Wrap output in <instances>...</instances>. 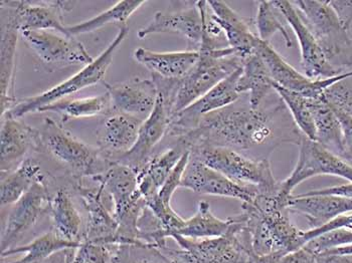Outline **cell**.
I'll use <instances>...</instances> for the list:
<instances>
[{
	"label": "cell",
	"instance_id": "1",
	"mask_svg": "<svg viewBox=\"0 0 352 263\" xmlns=\"http://www.w3.org/2000/svg\"><path fill=\"white\" fill-rule=\"evenodd\" d=\"M285 106L282 101L269 108L234 103L206 115L195 130L177 139L190 149L197 145L221 146L240 153L281 143L299 145L303 134L290 123Z\"/></svg>",
	"mask_w": 352,
	"mask_h": 263
},
{
	"label": "cell",
	"instance_id": "2",
	"mask_svg": "<svg viewBox=\"0 0 352 263\" xmlns=\"http://www.w3.org/2000/svg\"><path fill=\"white\" fill-rule=\"evenodd\" d=\"M309 28L332 67L340 73L352 71V38L339 21L329 0L291 1Z\"/></svg>",
	"mask_w": 352,
	"mask_h": 263
},
{
	"label": "cell",
	"instance_id": "3",
	"mask_svg": "<svg viewBox=\"0 0 352 263\" xmlns=\"http://www.w3.org/2000/svg\"><path fill=\"white\" fill-rule=\"evenodd\" d=\"M139 174L135 170L113 162L110 168L94 181L103 188L113 204V215L118 223L117 236L123 241L138 238V221L146 208L139 190Z\"/></svg>",
	"mask_w": 352,
	"mask_h": 263
},
{
	"label": "cell",
	"instance_id": "4",
	"mask_svg": "<svg viewBox=\"0 0 352 263\" xmlns=\"http://www.w3.org/2000/svg\"><path fill=\"white\" fill-rule=\"evenodd\" d=\"M43 152L47 151L64 165L77 181L102 175L113 162L104 156L99 148L85 144L69 134L51 118H45L40 130Z\"/></svg>",
	"mask_w": 352,
	"mask_h": 263
},
{
	"label": "cell",
	"instance_id": "5",
	"mask_svg": "<svg viewBox=\"0 0 352 263\" xmlns=\"http://www.w3.org/2000/svg\"><path fill=\"white\" fill-rule=\"evenodd\" d=\"M190 153L236 183L257 187L263 194L277 195L279 182L268 158H250L236 150L212 145L195 146Z\"/></svg>",
	"mask_w": 352,
	"mask_h": 263
},
{
	"label": "cell",
	"instance_id": "6",
	"mask_svg": "<svg viewBox=\"0 0 352 263\" xmlns=\"http://www.w3.org/2000/svg\"><path fill=\"white\" fill-rule=\"evenodd\" d=\"M152 80L155 82L158 91L156 105L148 118L143 122L133 148L114 161L130 167L138 174L146 166L150 159L153 157L152 152L156 146L160 144L165 135L168 134L179 87L180 79H164L160 76L152 75Z\"/></svg>",
	"mask_w": 352,
	"mask_h": 263
},
{
	"label": "cell",
	"instance_id": "7",
	"mask_svg": "<svg viewBox=\"0 0 352 263\" xmlns=\"http://www.w3.org/2000/svg\"><path fill=\"white\" fill-rule=\"evenodd\" d=\"M128 34H129L128 25L126 23L120 25L118 34L115 36L114 40L111 41L110 45L106 47L103 53L100 54V56L95 58L92 64L82 67L79 73L72 76L65 82L56 84L51 90L17 102L14 108L6 112V114H8L14 118L21 119L32 113L38 112V110L43 106L62 101L72 93L79 92L82 89L89 88V87L97 84L98 82H103L109 67L112 64L115 53L122 45L123 41L126 40Z\"/></svg>",
	"mask_w": 352,
	"mask_h": 263
},
{
	"label": "cell",
	"instance_id": "8",
	"mask_svg": "<svg viewBox=\"0 0 352 263\" xmlns=\"http://www.w3.org/2000/svg\"><path fill=\"white\" fill-rule=\"evenodd\" d=\"M199 53V58L195 66L179 80L173 116L195 103L243 66L242 58L232 47Z\"/></svg>",
	"mask_w": 352,
	"mask_h": 263
},
{
	"label": "cell",
	"instance_id": "9",
	"mask_svg": "<svg viewBox=\"0 0 352 263\" xmlns=\"http://www.w3.org/2000/svg\"><path fill=\"white\" fill-rule=\"evenodd\" d=\"M232 225L225 236L214 238L191 239L173 234L179 249L175 256L182 263H252L256 258L251 245L238 234L244 223L243 215L230 217Z\"/></svg>",
	"mask_w": 352,
	"mask_h": 263
},
{
	"label": "cell",
	"instance_id": "10",
	"mask_svg": "<svg viewBox=\"0 0 352 263\" xmlns=\"http://www.w3.org/2000/svg\"><path fill=\"white\" fill-rule=\"evenodd\" d=\"M298 146L296 166L284 181L279 182L276 202L282 210H286L287 202L292 196L293 190L310 178L329 175L352 182V166L346 161L304 135Z\"/></svg>",
	"mask_w": 352,
	"mask_h": 263
},
{
	"label": "cell",
	"instance_id": "11",
	"mask_svg": "<svg viewBox=\"0 0 352 263\" xmlns=\"http://www.w3.org/2000/svg\"><path fill=\"white\" fill-rule=\"evenodd\" d=\"M21 38L47 69L69 66H88L95 58L75 38L58 36L49 30H21Z\"/></svg>",
	"mask_w": 352,
	"mask_h": 263
},
{
	"label": "cell",
	"instance_id": "12",
	"mask_svg": "<svg viewBox=\"0 0 352 263\" xmlns=\"http://www.w3.org/2000/svg\"><path fill=\"white\" fill-rule=\"evenodd\" d=\"M51 192L45 178L38 180L8 213L1 233V252L14 249L25 234L49 213Z\"/></svg>",
	"mask_w": 352,
	"mask_h": 263
},
{
	"label": "cell",
	"instance_id": "13",
	"mask_svg": "<svg viewBox=\"0 0 352 263\" xmlns=\"http://www.w3.org/2000/svg\"><path fill=\"white\" fill-rule=\"evenodd\" d=\"M256 52L262 56L274 84L285 90L299 93L307 99L321 100L325 91L332 84L352 77V71H349L330 79L310 80L288 64L271 47L270 43L260 40Z\"/></svg>",
	"mask_w": 352,
	"mask_h": 263
},
{
	"label": "cell",
	"instance_id": "14",
	"mask_svg": "<svg viewBox=\"0 0 352 263\" xmlns=\"http://www.w3.org/2000/svg\"><path fill=\"white\" fill-rule=\"evenodd\" d=\"M241 71L242 67L229 76L227 79L221 80L195 103L175 114L171 119L168 135L176 137V139L180 138L195 130L199 122L206 115L236 103L241 97L236 90Z\"/></svg>",
	"mask_w": 352,
	"mask_h": 263
},
{
	"label": "cell",
	"instance_id": "15",
	"mask_svg": "<svg viewBox=\"0 0 352 263\" xmlns=\"http://www.w3.org/2000/svg\"><path fill=\"white\" fill-rule=\"evenodd\" d=\"M180 187L190 189L197 194L234 198L243 203L255 201L260 192L257 187L232 181L223 174L206 166L191 153Z\"/></svg>",
	"mask_w": 352,
	"mask_h": 263
},
{
	"label": "cell",
	"instance_id": "16",
	"mask_svg": "<svg viewBox=\"0 0 352 263\" xmlns=\"http://www.w3.org/2000/svg\"><path fill=\"white\" fill-rule=\"evenodd\" d=\"M73 187L87 213L84 241L115 245L118 223L113 210L108 207L107 200H111L110 197L100 185L86 187L82 181L74 180Z\"/></svg>",
	"mask_w": 352,
	"mask_h": 263
},
{
	"label": "cell",
	"instance_id": "17",
	"mask_svg": "<svg viewBox=\"0 0 352 263\" xmlns=\"http://www.w3.org/2000/svg\"><path fill=\"white\" fill-rule=\"evenodd\" d=\"M275 2L298 40L302 69L305 73L304 75L313 80L330 79L341 75L338 69L330 64L318 41L307 25L304 23L303 19L300 16L292 2L286 0H276Z\"/></svg>",
	"mask_w": 352,
	"mask_h": 263
},
{
	"label": "cell",
	"instance_id": "18",
	"mask_svg": "<svg viewBox=\"0 0 352 263\" xmlns=\"http://www.w3.org/2000/svg\"><path fill=\"white\" fill-rule=\"evenodd\" d=\"M1 49H0V82H1V115L17 103L14 95L15 54L21 34V21L14 0H2Z\"/></svg>",
	"mask_w": 352,
	"mask_h": 263
},
{
	"label": "cell",
	"instance_id": "19",
	"mask_svg": "<svg viewBox=\"0 0 352 263\" xmlns=\"http://www.w3.org/2000/svg\"><path fill=\"white\" fill-rule=\"evenodd\" d=\"M0 153L1 173L14 170L25 159L30 150L43 152L40 130L30 127L21 119L8 114L1 116Z\"/></svg>",
	"mask_w": 352,
	"mask_h": 263
},
{
	"label": "cell",
	"instance_id": "20",
	"mask_svg": "<svg viewBox=\"0 0 352 263\" xmlns=\"http://www.w3.org/2000/svg\"><path fill=\"white\" fill-rule=\"evenodd\" d=\"M104 84L110 95L111 113L129 115L145 121L157 102V87L153 80L134 78L119 84Z\"/></svg>",
	"mask_w": 352,
	"mask_h": 263
},
{
	"label": "cell",
	"instance_id": "21",
	"mask_svg": "<svg viewBox=\"0 0 352 263\" xmlns=\"http://www.w3.org/2000/svg\"><path fill=\"white\" fill-rule=\"evenodd\" d=\"M203 30V15L197 1L192 6L180 12H156L148 25L138 30L137 36L143 40L154 34H179L188 41V51L199 52Z\"/></svg>",
	"mask_w": 352,
	"mask_h": 263
},
{
	"label": "cell",
	"instance_id": "22",
	"mask_svg": "<svg viewBox=\"0 0 352 263\" xmlns=\"http://www.w3.org/2000/svg\"><path fill=\"white\" fill-rule=\"evenodd\" d=\"M143 122L129 115L111 113L98 130V148L106 158L114 162L135 145Z\"/></svg>",
	"mask_w": 352,
	"mask_h": 263
},
{
	"label": "cell",
	"instance_id": "23",
	"mask_svg": "<svg viewBox=\"0 0 352 263\" xmlns=\"http://www.w3.org/2000/svg\"><path fill=\"white\" fill-rule=\"evenodd\" d=\"M15 6L19 14L21 30H56L69 36L68 27L64 16L75 8L77 1H16Z\"/></svg>",
	"mask_w": 352,
	"mask_h": 263
},
{
	"label": "cell",
	"instance_id": "24",
	"mask_svg": "<svg viewBox=\"0 0 352 263\" xmlns=\"http://www.w3.org/2000/svg\"><path fill=\"white\" fill-rule=\"evenodd\" d=\"M286 210L304 215L310 227L318 228L342 215L352 213V198L336 195H292Z\"/></svg>",
	"mask_w": 352,
	"mask_h": 263
},
{
	"label": "cell",
	"instance_id": "25",
	"mask_svg": "<svg viewBox=\"0 0 352 263\" xmlns=\"http://www.w3.org/2000/svg\"><path fill=\"white\" fill-rule=\"evenodd\" d=\"M212 17L221 27L230 47L243 60L255 53L260 38L257 32L250 28L241 15L236 14L225 1H208Z\"/></svg>",
	"mask_w": 352,
	"mask_h": 263
},
{
	"label": "cell",
	"instance_id": "26",
	"mask_svg": "<svg viewBox=\"0 0 352 263\" xmlns=\"http://www.w3.org/2000/svg\"><path fill=\"white\" fill-rule=\"evenodd\" d=\"M49 214L53 230L60 238L75 243L84 241L85 226L81 214L65 187H60L54 193L51 192Z\"/></svg>",
	"mask_w": 352,
	"mask_h": 263
},
{
	"label": "cell",
	"instance_id": "27",
	"mask_svg": "<svg viewBox=\"0 0 352 263\" xmlns=\"http://www.w3.org/2000/svg\"><path fill=\"white\" fill-rule=\"evenodd\" d=\"M134 58L151 71L164 79H182L191 67L195 66L199 58L197 51L171 52V53H156L149 49L139 47L134 52Z\"/></svg>",
	"mask_w": 352,
	"mask_h": 263
},
{
	"label": "cell",
	"instance_id": "28",
	"mask_svg": "<svg viewBox=\"0 0 352 263\" xmlns=\"http://www.w3.org/2000/svg\"><path fill=\"white\" fill-rule=\"evenodd\" d=\"M190 151V146L182 139H177L175 146L150 159L146 166L139 173L138 178L139 190L144 199L160 193L169 174L184 154Z\"/></svg>",
	"mask_w": 352,
	"mask_h": 263
},
{
	"label": "cell",
	"instance_id": "29",
	"mask_svg": "<svg viewBox=\"0 0 352 263\" xmlns=\"http://www.w3.org/2000/svg\"><path fill=\"white\" fill-rule=\"evenodd\" d=\"M236 90L240 95L249 93V104L253 108H260L263 102L273 92V80L262 56L257 52L243 60Z\"/></svg>",
	"mask_w": 352,
	"mask_h": 263
},
{
	"label": "cell",
	"instance_id": "30",
	"mask_svg": "<svg viewBox=\"0 0 352 263\" xmlns=\"http://www.w3.org/2000/svg\"><path fill=\"white\" fill-rule=\"evenodd\" d=\"M40 164L36 159L25 158L17 168L2 175L0 184V203L4 206L14 205L32 185L38 180L43 179Z\"/></svg>",
	"mask_w": 352,
	"mask_h": 263
},
{
	"label": "cell",
	"instance_id": "31",
	"mask_svg": "<svg viewBox=\"0 0 352 263\" xmlns=\"http://www.w3.org/2000/svg\"><path fill=\"white\" fill-rule=\"evenodd\" d=\"M309 105L316 130L315 141L343 159L344 145L342 129L336 113L324 100L309 99Z\"/></svg>",
	"mask_w": 352,
	"mask_h": 263
},
{
	"label": "cell",
	"instance_id": "32",
	"mask_svg": "<svg viewBox=\"0 0 352 263\" xmlns=\"http://www.w3.org/2000/svg\"><path fill=\"white\" fill-rule=\"evenodd\" d=\"M232 225V219L221 220L214 216L208 202L201 201L197 211L190 219H186L184 225L175 233L191 239L214 238L225 236Z\"/></svg>",
	"mask_w": 352,
	"mask_h": 263
},
{
	"label": "cell",
	"instance_id": "33",
	"mask_svg": "<svg viewBox=\"0 0 352 263\" xmlns=\"http://www.w3.org/2000/svg\"><path fill=\"white\" fill-rule=\"evenodd\" d=\"M81 243L69 242L60 238L53 229L49 232H45L43 236L36 237V239L23 245V247H16L14 249L8 250V251L1 252V258H8V256L14 255V254L23 253L25 255L14 262L1 263H43L50 256L53 255L56 252L66 249H78Z\"/></svg>",
	"mask_w": 352,
	"mask_h": 263
},
{
	"label": "cell",
	"instance_id": "34",
	"mask_svg": "<svg viewBox=\"0 0 352 263\" xmlns=\"http://www.w3.org/2000/svg\"><path fill=\"white\" fill-rule=\"evenodd\" d=\"M111 111L110 95L108 93L85 99L62 100L52 105L43 106L38 112H52L60 115L64 122L69 119L92 118L108 115Z\"/></svg>",
	"mask_w": 352,
	"mask_h": 263
},
{
	"label": "cell",
	"instance_id": "35",
	"mask_svg": "<svg viewBox=\"0 0 352 263\" xmlns=\"http://www.w3.org/2000/svg\"><path fill=\"white\" fill-rule=\"evenodd\" d=\"M111 263H182L175 249L151 243L115 245Z\"/></svg>",
	"mask_w": 352,
	"mask_h": 263
},
{
	"label": "cell",
	"instance_id": "36",
	"mask_svg": "<svg viewBox=\"0 0 352 263\" xmlns=\"http://www.w3.org/2000/svg\"><path fill=\"white\" fill-rule=\"evenodd\" d=\"M147 1L145 0H122L117 2L115 5L101 14L96 15L88 21H82L73 27H68L69 36H81V34H90L99 28L103 27L108 23H119L125 25L130 16L137 12L141 6L144 5Z\"/></svg>",
	"mask_w": 352,
	"mask_h": 263
},
{
	"label": "cell",
	"instance_id": "37",
	"mask_svg": "<svg viewBox=\"0 0 352 263\" xmlns=\"http://www.w3.org/2000/svg\"><path fill=\"white\" fill-rule=\"evenodd\" d=\"M288 23L278 8L275 1L258 2L256 28L257 36L261 41L269 43L274 34L280 32L284 38L286 47H293L294 43L291 40L288 30Z\"/></svg>",
	"mask_w": 352,
	"mask_h": 263
},
{
	"label": "cell",
	"instance_id": "38",
	"mask_svg": "<svg viewBox=\"0 0 352 263\" xmlns=\"http://www.w3.org/2000/svg\"><path fill=\"white\" fill-rule=\"evenodd\" d=\"M274 92L277 93L284 105L288 108L293 122L299 131L310 140H316V130H315L314 119L309 99L299 95V93L285 90L280 86L274 84Z\"/></svg>",
	"mask_w": 352,
	"mask_h": 263
},
{
	"label": "cell",
	"instance_id": "39",
	"mask_svg": "<svg viewBox=\"0 0 352 263\" xmlns=\"http://www.w3.org/2000/svg\"><path fill=\"white\" fill-rule=\"evenodd\" d=\"M351 244H352V227L340 228V229L316 237L309 241L304 247L311 251L312 253L318 254L326 251V250Z\"/></svg>",
	"mask_w": 352,
	"mask_h": 263
},
{
	"label": "cell",
	"instance_id": "40",
	"mask_svg": "<svg viewBox=\"0 0 352 263\" xmlns=\"http://www.w3.org/2000/svg\"><path fill=\"white\" fill-rule=\"evenodd\" d=\"M115 245L82 241L72 263H111Z\"/></svg>",
	"mask_w": 352,
	"mask_h": 263
},
{
	"label": "cell",
	"instance_id": "41",
	"mask_svg": "<svg viewBox=\"0 0 352 263\" xmlns=\"http://www.w3.org/2000/svg\"><path fill=\"white\" fill-rule=\"evenodd\" d=\"M190 158V151L184 154V157L180 159L179 162L177 163L173 172L169 174L166 181L160 188V196L166 205L171 206V198L175 194L176 189L179 188L180 185H182V177H184V173L186 171V166H188Z\"/></svg>",
	"mask_w": 352,
	"mask_h": 263
},
{
	"label": "cell",
	"instance_id": "42",
	"mask_svg": "<svg viewBox=\"0 0 352 263\" xmlns=\"http://www.w3.org/2000/svg\"><path fill=\"white\" fill-rule=\"evenodd\" d=\"M332 110L338 116L341 129H342L343 145H344L343 160L346 161L352 166V113L336 108H332Z\"/></svg>",
	"mask_w": 352,
	"mask_h": 263
},
{
	"label": "cell",
	"instance_id": "43",
	"mask_svg": "<svg viewBox=\"0 0 352 263\" xmlns=\"http://www.w3.org/2000/svg\"><path fill=\"white\" fill-rule=\"evenodd\" d=\"M330 5L336 10L339 21L345 30H351L352 25V0L340 1V0H329Z\"/></svg>",
	"mask_w": 352,
	"mask_h": 263
},
{
	"label": "cell",
	"instance_id": "44",
	"mask_svg": "<svg viewBox=\"0 0 352 263\" xmlns=\"http://www.w3.org/2000/svg\"><path fill=\"white\" fill-rule=\"evenodd\" d=\"M316 263H352V254H334L321 252L315 256Z\"/></svg>",
	"mask_w": 352,
	"mask_h": 263
},
{
	"label": "cell",
	"instance_id": "45",
	"mask_svg": "<svg viewBox=\"0 0 352 263\" xmlns=\"http://www.w3.org/2000/svg\"><path fill=\"white\" fill-rule=\"evenodd\" d=\"M77 249H66L56 252L43 263H72Z\"/></svg>",
	"mask_w": 352,
	"mask_h": 263
}]
</instances>
